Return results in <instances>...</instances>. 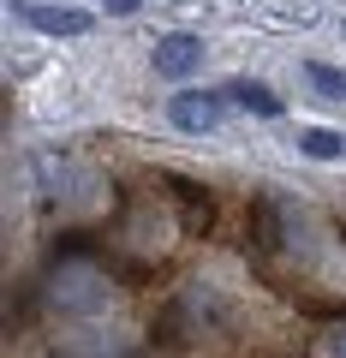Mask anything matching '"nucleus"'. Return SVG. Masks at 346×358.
Masks as SVG:
<instances>
[{"label": "nucleus", "instance_id": "obj_1", "mask_svg": "<svg viewBox=\"0 0 346 358\" xmlns=\"http://www.w3.org/2000/svg\"><path fill=\"white\" fill-rule=\"evenodd\" d=\"M48 305H54V310H102V305H108V287H102L96 268L66 263L60 275L48 281Z\"/></svg>", "mask_w": 346, "mask_h": 358}, {"label": "nucleus", "instance_id": "obj_2", "mask_svg": "<svg viewBox=\"0 0 346 358\" xmlns=\"http://www.w3.org/2000/svg\"><path fill=\"white\" fill-rule=\"evenodd\" d=\"M167 120H173V131H185V138H209V131L221 126V96L215 90H180V96L167 102Z\"/></svg>", "mask_w": 346, "mask_h": 358}, {"label": "nucleus", "instance_id": "obj_3", "mask_svg": "<svg viewBox=\"0 0 346 358\" xmlns=\"http://www.w3.org/2000/svg\"><path fill=\"white\" fill-rule=\"evenodd\" d=\"M150 66H155L161 78H173V84H180V78H192L197 66H203V42H197V36H185V30H173V36H161V42H155Z\"/></svg>", "mask_w": 346, "mask_h": 358}, {"label": "nucleus", "instance_id": "obj_4", "mask_svg": "<svg viewBox=\"0 0 346 358\" xmlns=\"http://www.w3.org/2000/svg\"><path fill=\"white\" fill-rule=\"evenodd\" d=\"M24 24L42 30V36H84L96 18L78 13V6H24Z\"/></svg>", "mask_w": 346, "mask_h": 358}, {"label": "nucleus", "instance_id": "obj_5", "mask_svg": "<svg viewBox=\"0 0 346 358\" xmlns=\"http://www.w3.org/2000/svg\"><path fill=\"white\" fill-rule=\"evenodd\" d=\"M221 96H233L239 108H251V114H263V120H275V114H281V96H275L269 84H257V78H233V84L221 90Z\"/></svg>", "mask_w": 346, "mask_h": 358}, {"label": "nucleus", "instance_id": "obj_6", "mask_svg": "<svg viewBox=\"0 0 346 358\" xmlns=\"http://www.w3.org/2000/svg\"><path fill=\"white\" fill-rule=\"evenodd\" d=\"M305 84L317 90L322 102H346V66H329V60H305Z\"/></svg>", "mask_w": 346, "mask_h": 358}, {"label": "nucleus", "instance_id": "obj_7", "mask_svg": "<svg viewBox=\"0 0 346 358\" xmlns=\"http://www.w3.org/2000/svg\"><path fill=\"white\" fill-rule=\"evenodd\" d=\"M298 150H305L310 162H340L346 138H340V131H329V126H310V131H298Z\"/></svg>", "mask_w": 346, "mask_h": 358}, {"label": "nucleus", "instance_id": "obj_8", "mask_svg": "<svg viewBox=\"0 0 346 358\" xmlns=\"http://www.w3.org/2000/svg\"><path fill=\"white\" fill-rule=\"evenodd\" d=\"M322 358H346V322L322 334Z\"/></svg>", "mask_w": 346, "mask_h": 358}, {"label": "nucleus", "instance_id": "obj_9", "mask_svg": "<svg viewBox=\"0 0 346 358\" xmlns=\"http://www.w3.org/2000/svg\"><path fill=\"white\" fill-rule=\"evenodd\" d=\"M102 6H108V13H138L143 0H102Z\"/></svg>", "mask_w": 346, "mask_h": 358}, {"label": "nucleus", "instance_id": "obj_10", "mask_svg": "<svg viewBox=\"0 0 346 358\" xmlns=\"http://www.w3.org/2000/svg\"><path fill=\"white\" fill-rule=\"evenodd\" d=\"M340 36H346V24H340Z\"/></svg>", "mask_w": 346, "mask_h": 358}]
</instances>
